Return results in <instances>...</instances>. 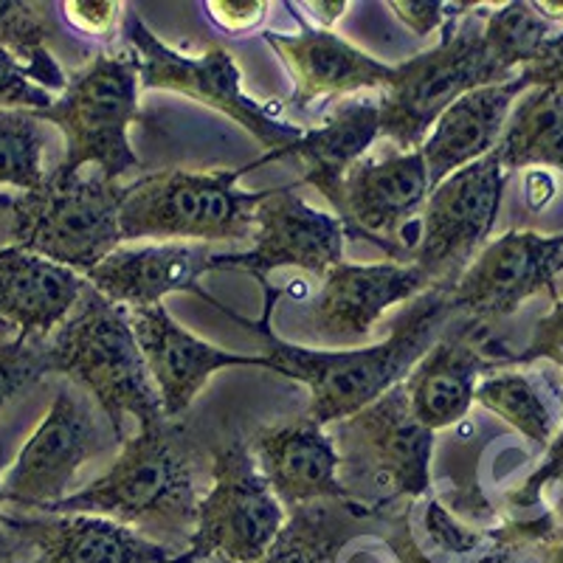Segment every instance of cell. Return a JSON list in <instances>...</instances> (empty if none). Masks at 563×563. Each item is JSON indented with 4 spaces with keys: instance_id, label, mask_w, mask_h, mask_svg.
<instances>
[{
    "instance_id": "obj_30",
    "label": "cell",
    "mask_w": 563,
    "mask_h": 563,
    "mask_svg": "<svg viewBox=\"0 0 563 563\" xmlns=\"http://www.w3.org/2000/svg\"><path fill=\"white\" fill-rule=\"evenodd\" d=\"M552 34V23L536 3H505L485 18L482 43L496 77L505 82L536 59Z\"/></svg>"
},
{
    "instance_id": "obj_20",
    "label": "cell",
    "mask_w": 563,
    "mask_h": 563,
    "mask_svg": "<svg viewBox=\"0 0 563 563\" xmlns=\"http://www.w3.org/2000/svg\"><path fill=\"white\" fill-rule=\"evenodd\" d=\"M249 451L285 512L313 501L346 499L333 434L308 415L254 431Z\"/></svg>"
},
{
    "instance_id": "obj_43",
    "label": "cell",
    "mask_w": 563,
    "mask_h": 563,
    "mask_svg": "<svg viewBox=\"0 0 563 563\" xmlns=\"http://www.w3.org/2000/svg\"><path fill=\"white\" fill-rule=\"evenodd\" d=\"M547 563H563V538L552 541L550 552H547Z\"/></svg>"
},
{
    "instance_id": "obj_17",
    "label": "cell",
    "mask_w": 563,
    "mask_h": 563,
    "mask_svg": "<svg viewBox=\"0 0 563 563\" xmlns=\"http://www.w3.org/2000/svg\"><path fill=\"white\" fill-rule=\"evenodd\" d=\"M234 265L238 254H220L206 243H155L144 249H115L85 279L124 310L153 308L164 296L184 290L231 316L234 310L200 288V276Z\"/></svg>"
},
{
    "instance_id": "obj_24",
    "label": "cell",
    "mask_w": 563,
    "mask_h": 563,
    "mask_svg": "<svg viewBox=\"0 0 563 563\" xmlns=\"http://www.w3.org/2000/svg\"><path fill=\"white\" fill-rule=\"evenodd\" d=\"M496 366L485 341H476L474 327L440 335L404 380L411 415L429 431L451 429L474 406L482 372Z\"/></svg>"
},
{
    "instance_id": "obj_28",
    "label": "cell",
    "mask_w": 563,
    "mask_h": 563,
    "mask_svg": "<svg viewBox=\"0 0 563 563\" xmlns=\"http://www.w3.org/2000/svg\"><path fill=\"white\" fill-rule=\"evenodd\" d=\"M493 153L499 155L507 173L527 167L563 173V90L530 88L521 93Z\"/></svg>"
},
{
    "instance_id": "obj_14",
    "label": "cell",
    "mask_w": 563,
    "mask_h": 563,
    "mask_svg": "<svg viewBox=\"0 0 563 563\" xmlns=\"http://www.w3.org/2000/svg\"><path fill=\"white\" fill-rule=\"evenodd\" d=\"M550 538H555L550 516L482 530L426 493L391 519L386 544L397 563H512L521 547Z\"/></svg>"
},
{
    "instance_id": "obj_8",
    "label": "cell",
    "mask_w": 563,
    "mask_h": 563,
    "mask_svg": "<svg viewBox=\"0 0 563 563\" xmlns=\"http://www.w3.org/2000/svg\"><path fill=\"white\" fill-rule=\"evenodd\" d=\"M462 12L442 26V40L400 65L378 97L380 135L397 150H420L445 110L467 90L501 82L482 43V26L462 23ZM507 82V79H505Z\"/></svg>"
},
{
    "instance_id": "obj_1",
    "label": "cell",
    "mask_w": 563,
    "mask_h": 563,
    "mask_svg": "<svg viewBox=\"0 0 563 563\" xmlns=\"http://www.w3.org/2000/svg\"><path fill=\"white\" fill-rule=\"evenodd\" d=\"M263 319L251 321L240 313H231V319L263 335L268 346L265 355L274 364V372L308 386V417L319 426H335L346 417L358 415L386 391L404 384L417 361L434 346L454 316L451 285H431L426 294L406 301L389 335L378 344L364 346V350H308V346L279 339L271 330V313L282 290L271 288L268 282H263Z\"/></svg>"
},
{
    "instance_id": "obj_5",
    "label": "cell",
    "mask_w": 563,
    "mask_h": 563,
    "mask_svg": "<svg viewBox=\"0 0 563 563\" xmlns=\"http://www.w3.org/2000/svg\"><path fill=\"white\" fill-rule=\"evenodd\" d=\"M254 167L214 169V173H186L164 169L144 175L124 186L122 223L124 240H164V243H218V240L254 238V209L265 192H243L240 178Z\"/></svg>"
},
{
    "instance_id": "obj_45",
    "label": "cell",
    "mask_w": 563,
    "mask_h": 563,
    "mask_svg": "<svg viewBox=\"0 0 563 563\" xmlns=\"http://www.w3.org/2000/svg\"><path fill=\"white\" fill-rule=\"evenodd\" d=\"M9 333H12V330H9L7 324H0V339H9Z\"/></svg>"
},
{
    "instance_id": "obj_21",
    "label": "cell",
    "mask_w": 563,
    "mask_h": 563,
    "mask_svg": "<svg viewBox=\"0 0 563 563\" xmlns=\"http://www.w3.org/2000/svg\"><path fill=\"white\" fill-rule=\"evenodd\" d=\"M263 37L294 77V108H308L319 99L341 102L361 90L380 93L391 79V65L355 48L333 29H316L305 23L299 34L263 32Z\"/></svg>"
},
{
    "instance_id": "obj_27",
    "label": "cell",
    "mask_w": 563,
    "mask_h": 563,
    "mask_svg": "<svg viewBox=\"0 0 563 563\" xmlns=\"http://www.w3.org/2000/svg\"><path fill=\"white\" fill-rule=\"evenodd\" d=\"M389 525L391 521L378 510L352 499L294 507L260 563H341V555L355 538L366 536L372 527Z\"/></svg>"
},
{
    "instance_id": "obj_32",
    "label": "cell",
    "mask_w": 563,
    "mask_h": 563,
    "mask_svg": "<svg viewBox=\"0 0 563 563\" xmlns=\"http://www.w3.org/2000/svg\"><path fill=\"white\" fill-rule=\"evenodd\" d=\"M43 122L29 110H0V192H34L45 180Z\"/></svg>"
},
{
    "instance_id": "obj_12",
    "label": "cell",
    "mask_w": 563,
    "mask_h": 563,
    "mask_svg": "<svg viewBox=\"0 0 563 563\" xmlns=\"http://www.w3.org/2000/svg\"><path fill=\"white\" fill-rule=\"evenodd\" d=\"M102 445V426L90 406L70 386H63L7 467L0 479V499L3 505L45 512L74 493L70 487L77 474Z\"/></svg>"
},
{
    "instance_id": "obj_13",
    "label": "cell",
    "mask_w": 563,
    "mask_h": 563,
    "mask_svg": "<svg viewBox=\"0 0 563 563\" xmlns=\"http://www.w3.org/2000/svg\"><path fill=\"white\" fill-rule=\"evenodd\" d=\"M561 274L563 234L544 238L536 231H507L505 238L487 243L451 285V308L454 316H465L467 327L487 330L541 290L555 296Z\"/></svg>"
},
{
    "instance_id": "obj_31",
    "label": "cell",
    "mask_w": 563,
    "mask_h": 563,
    "mask_svg": "<svg viewBox=\"0 0 563 563\" xmlns=\"http://www.w3.org/2000/svg\"><path fill=\"white\" fill-rule=\"evenodd\" d=\"M57 34V23L48 3L0 0V48H9L32 65L43 79V88L63 93L68 77L48 52V40Z\"/></svg>"
},
{
    "instance_id": "obj_18",
    "label": "cell",
    "mask_w": 563,
    "mask_h": 563,
    "mask_svg": "<svg viewBox=\"0 0 563 563\" xmlns=\"http://www.w3.org/2000/svg\"><path fill=\"white\" fill-rule=\"evenodd\" d=\"M130 327L139 341L141 358L147 364L150 378L158 389L164 415H184L195 404V397L206 386V380L220 369L229 366H260L274 369L268 355H240V352L220 350L209 341L198 339L195 333L184 330L164 305L153 308L128 310Z\"/></svg>"
},
{
    "instance_id": "obj_46",
    "label": "cell",
    "mask_w": 563,
    "mask_h": 563,
    "mask_svg": "<svg viewBox=\"0 0 563 563\" xmlns=\"http://www.w3.org/2000/svg\"><path fill=\"white\" fill-rule=\"evenodd\" d=\"M9 563H20V561H9Z\"/></svg>"
},
{
    "instance_id": "obj_9",
    "label": "cell",
    "mask_w": 563,
    "mask_h": 563,
    "mask_svg": "<svg viewBox=\"0 0 563 563\" xmlns=\"http://www.w3.org/2000/svg\"><path fill=\"white\" fill-rule=\"evenodd\" d=\"M288 512L249 451L231 437L211 451V482L198 505L195 532L173 563L218 558L223 563H260L285 527Z\"/></svg>"
},
{
    "instance_id": "obj_40",
    "label": "cell",
    "mask_w": 563,
    "mask_h": 563,
    "mask_svg": "<svg viewBox=\"0 0 563 563\" xmlns=\"http://www.w3.org/2000/svg\"><path fill=\"white\" fill-rule=\"evenodd\" d=\"M525 195L530 209H544L555 198V180H552V175L547 169H532V173H527Z\"/></svg>"
},
{
    "instance_id": "obj_29",
    "label": "cell",
    "mask_w": 563,
    "mask_h": 563,
    "mask_svg": "<svg viewBox=\"0 0 563 563\" xmlns=\"http://www.w3.org/2000/svg\"><path fill=\"white\" fill-rule=\"evenodd\" d=\"M476 404L512 426L521 437L536 445H552L558 431V417L541 386L525 372H496L476 384Z\"/></svg>"
},
{
    "instance_id": "obj_34",
    "label": "cell",
    "mask_w": 563,
    "mask_h": 563,
    "mask_svg": "<svg viewBox=\"0 0 563 563\" xmlns=\"http://www.w3.org/2000/svg\"><path fill=\"white\" fill-rule=\"evenodd\" d=\"M54 99L57 97L43 88V79L32 65L23 63L9 48H0V110L43 113L52 108Z\"/></svg>"
},
{
    "instance_id": "obj_22",
    "label": "cell",
    "mask_w": 563,
    "mask_h": 563,
    "mask_svg": "<svg viewBox=\"0 0 563 563\" xmlns=\"http://www.w3.org/2000/svg\"><path fill=\"white\" fill-rule=\"evenodd\" d=\"M431 279L415 263H339L327 271L313 301V321L335 339L364 341L395 305L417 299Z\"/></svg>"
},
{
    "instance_id": "obj_44",
    "label": "cell",
    "mask_w": 563,
    "mask_h": 563,
    "mask_svg": "<svg viewBox=\"0 0 563 563\" xmlns=\"http://www.w3.org/2000/svg\"><path fill=\"white\" fill-rule=\"evenodd\" d=\"M12 203H14V195L0 192V214H7V211H12Z\"/></svg>"
},
{
    "instance_id": "obj_4",
    "label": "cell",
    "mask_w": 563,
    "mask_h": 563,
    "mask_svg": "<svg viewBox=\"0 0 563 563\" xmlns=\"http://www.w3.org/2000/svg\"><path fill=\"white\" fill-rule=\"evenodd\" d=\"M333 440L346 499L391 521L409 501L431 493L434 431L411 415L404 384L335 422Z\"/></svg>"
},
{
    "instance_id": "obj_41",
    "label": "cell",
    "mask_w": 563,
    "mask_h": 563,
    "mask_svg": "<svg viewBox=\"0 0 563 563\" xmlns=\"http://www.w3.org/2000/svg\"><path fill=\"white\" fill-rule=\"evenodd\" d=\"M9 465H12V460H9V440H7V434H3V429H0V479H3V474H7ZM0 505H3V499H0ZM14 552H18L14 538L3 530V525H0V563L14 561Z\"/></svg>"
},
{
    "instance_id": "obj_25",
    "label": "cell",
    "mask_w": 563,
    "mask_h": 563,
    "mask_svg": "<svg viewBox=\"0 0 563 563\" xmlns=\"http://www.w3.org/2000/svg\"><path fill=\"white\" fill-rule=\"evenodd\" d=\"M380 139L378 99L352 97L335 102L319 128H310L285 150L265 153L263 164L276 158H299L305 167L301 184L316 186L327 203L339 209L344 195V180L350 169L366 155V150Z\"/></svg>"
},
{
    "instance_id": "obj_16",
    "label": "cell",
    "mask_w": 563,
    "mask_h": 563,
    "mask_svg": "<svg viewBox=\"0 0 563 563\" xmlns=\"http://www.w3.org/2000/svg\"><path fill=\"white\" fill-rule=\"evenodd\" d=\"M344 223L305 203L296 184L265 189L254 209V249L238 254L234 268L254 274L260 285L276 268H301L324 279L344 263Z\"/></svg>"
},
{
    "instance_id": "obj_47",
    "label": "cell",
    "mask_w": 563,
    "mask_h": 563,
    "mask_svg": "<svg viewBox=\"0 0 563 563\" xmlns=\"http://www.w3.org/2000/svg\"><path fill=\"white\" fill-rule=\"evenodd\" d=\"M561 90H563V85H561Z\"/></svg>"
},
{
    "instance_id": "obj_23",
    "label": "cell",
    "mask_w": 563,
    "mask_h": 563,
    "mask_svg": "<svg viewBox=\"0 0 563 563\" xmlns=\"http://www.w3.org/2000/svg\"><path fill=\"white\" fill-rule=\"evenodd\" d=\"M530 88V79L519 70L507 82L467 90L465 97L456 99L437 119L420 147L426 169H429L431 189L440 186L449 175H454L456 169L467 167L496 150L512 104L519 102L521 93H527Z\"/></svg>"
},
{
    "instance_id": "obj_10",
    "label": "cell",
    "mask_w": 563,
    "mask_h": 563,
    "mask_svg": "<svg viewBox=\"0 0 563 563\" xmlns=\"http://www.w3.org/2000/svg\"><path fill=\"white\" fill-rule=\"evenodd\" d=\"M124 40L133 48L135 63H139L141 85L147 90H173L184 97L203 102L206 108L220 110L231 122L249 130L268 153L290 147L305 130L290 122L276 119L274 110L254 102L243 93V70L234 63L223 45L211 43L198 57L180 54L161 43L139 14H128Z\"/></svg>"
},
{
    "instance_id": "obj_35",
    "label": "cell",
    "mask_w": 563,
    "mask_h": 563,
    "mask_svg": "<svg viewBox=\"0 0 563 563\" xmlns=\"http://www.w3.org/2000/svg\"><path fill=\"white\" fill-rule=\"evenodd\" d=\"M63 14L79 34L110 40L115 18H119V3L113 0H68L63 3Z\"/></svg>"
},
{
    "instance_id": "obj_7",
    "label": "cell",
    "mask_w": 563,
    "mask_h": 563,
    "mask_svg": "<svg viewBox=\"0 0 563 563\" xmlns=\"http://www.w3.org/2000/svg\"><path fill=\"white\" fill-rule=\"evenodd\" d=\"M139 63L130 45L102 52L68 77L52 108L34 113L40 122L63 130L65 158L59 167L70 173L97 167L108 180L141 167L128 139V128L139 119Z\"/></svg>"
},
{
    "instance_id": "obj_38",
    "label": "cell",
    "mask_w": 563,
    "mask_h": 563,
    "mask_svg": "<svg viewBox=\"0 0 563 563\" xmlns=\"http://www.w3.org/2000/svg\"><path fill=\"white\" fill-rule=\"evenodd\" d=\"M561 352H563V301H558L555 310H552L547 319L538 321L530 346H527L525 352H516V355H512V364H527V361H536V358L555 361Z\"/></svg>"
},
{
    "instance_id": "obj_3",
    "label": "cell",
    "mask_w": 563,
    "mask_h": 563,
    "mask_svg": "<svg viewBox=\"0 0 563 563\" xmlns=\"http://www.w3.org/2000/svg\"><path fill=\"white\" fill-rule=\"evenodd\" d=\"M45 361L48 372L93 395L119 445L128 440V417L139 429L167 420L128 310L93 285H85L77 308L45 339Z\"/></svg>"
},
{
    "instance_id": "obj_33",
    "label": "cell",
    "mask_w": 563,
    "mask_h": 563,
    "mask_svg": "<svg viewBox=\"0 0 563 563\" xmlns=\"http://www.w3.org/2000/svg\"><path fill=\"white\" fill-rule=\"evenodd\" d=\"M45 375H48L45 339H26V335L0 339V411L14 397L40 384Z\"/></svg>"
},
{
    "instance_id": "obj_2",
    "label": "cell",
    "mask_w": 563,
    "mask_h": 563,
    "mask_svg": "<svg viewBox=\"0 0 563 563\" xmlns=\"http://www.w3.org/2000/svg\"><path fill=\"white\" fill-rule=\"evenodd\" d=\"M203 482H211V454L186 422L167 417L135 431L99 479L45 512L104 516L180 555L195 532Z\"/></svg>"
},
{
    "instance_id": "obj_39",
    "label": "cell",
    "mask_w": 563,
    "mask_h": 563,
    "mask_svg": "<svg viewBox=\"0 0 563 563\" xmlns=\"http://www.w3.org/2000/svg\"><path fill=\"white\" fill-rule=\"evenodd\" d=\"M532 88H561L563 85V32L552 34L544 48L536 54L530 65L521 68Z\"/></svg>"
},
{
    "instance_id": "obj_11",
    "label": "cell",
    "mask_w": 563,
    "mask_h": 563,
    "mask_svg": "<svg viewBox=\"0 0 563 563\" xmlns=\"http://www.w3.org/2000/svg\"><path fill=\"white\" fill-rule=\"evenodd\" d=\"M507 175L499 155L487 153L431 189L411 251L431 285H454L474 263L499 218Z\"/></svg>"
},
{
    "instance_id": "obj_37",
    "label": "cell",
    "mask_w": 563,
    "mask_h": 563,
    "mask_svg": "<svg viewBox=\"0 0 563 563\" xmlns=\"http://www.w3.org/2000/svg\"><path fill=\"white\" fill-rule=\"evenodd\" d=\"M386 7H389L391 14H395L400 23H406V26L411 29V34H417V37H431V34L440 32V29L456 14L451 12L449 3H440V0H431V3H426V0H420V3H417V0H397V3H386Z\"/></svg>"
},
{
    "instance_id": "obj_26",
    "label": "cell",
    "mask_w": 563,
    "mask_h": 563,
    "mask_svg": "<svg viewBox=\"0 0 563 563\" xmlns=\"http://www.w3.org/2000/svg\"><path fill=\"white\" fill-rule=\"evenodd\" d=\"M88 279L20 245L0 249V324L14 335L48 339L77 308Z\"/></svg>"
},
{
    "instance_id": "obj_15",
    "label": "cell",
    "mask_w": 563,
    "mask_h": 563,
    "mask_svg": "<svg viewBox=\"0 0 563 563\" xmlns=\"http://www.w3.org/2000/svg\"><path fill=\"white\" fill-rule=\"evenodd\" d=\"M429 195L431 180L420 150H391L380 158H361L350 169L335 218L346 234L397 256L409 245L406 231L422 214Z\"/></svg>"
},
{
    "instance_id": "obj_36",
    "label": "cell",
    "mask_w": 563,
    "mask_h": 563,
    "mask_svg": "<svg viewBox=\"0 0 563 563\" xmlns=\"http://www.w3.org/2000/svg\"><path fill=\"white\" fill-rule=\"evenodd\" d=\"M203 7L211 23L229 34L254 32L268 12V3L263 0H209Z\"/></svg>"
},
{
    "instance_id": "obj_42",
    "label": "cell",
    "mask_w": 563,
    "mask_h": 563,
    "mask_svg": "<svg viewBox=\"0 0 563 563\" xmlns=\"http://www.w3.org/2000/svg\"><path fill=\"white\" fill-rule=\"evenodd\" d=\"M299 9H308L310 18L316 20V29H333V23L344 14V9H350V3H344V0L341 3H327V0H321V3H301Z\"/></svg>"
},
{
    "instance_id": "obj_19",
    "label": "cell",
    "mask_w": 563,
    "mask_h": 563,
    "mask_svg": "<svg viewBox=\"0 0 563 563\" xmlns=\"http://www.w3.org/2000/svg\"><path fill=\"white\" fill-rule=\"evenodd\" d=\"M0 525L14 544L34 550L32 563H173L178 558L169 547L88 512L20 516L0 510Z\"/></svg>"
},
{
    "instance_id": "obj_6",
    "label": "cell",
    "mask_w": 563,
    "mask_h": 563,
    "mask_svg": "<svg viewBox=\"0 0 563 563\" xmlns=\"http://www.w3.org/2000/svg\"><path fill=\"white\" fill-rule=\"evenodd\" d=\"M122 200L124 184L102 173L52 169L34 192L14 195L9 211L14 245L88 276L122 249Z\"/></svg>"
}]
</instances>
